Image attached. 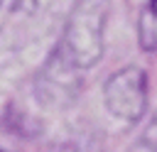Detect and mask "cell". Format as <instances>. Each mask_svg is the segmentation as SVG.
<instances>
[{"label":"cell","instance_id":"obj_1","mask_svg":"<svg viewBox=\"0 0 157 152\" xmlns=\"http://www.w3.org/2000/svg\"><path fill=\"white\" fill-rule=\"evenodd\" d=\"M108 20V0H78L66 17L59 51L81 71L103 56V32Z\"/></svg>","mask_w":157,"mask_h":152},{"label":"cell","instance_id":"obj_2","mask_svg":"<svg viewBox=\"0 0 157 152\" xmlns=\"http://www.w3.org/2000/svg\"><path fill=\"white\" fill-rule=\"evenodd\" d=\"M103 98L108 110L128 123H135L142 118L147 108V76L137 66H125L115 71L105 86H103Z\"/></svg>","mask_w":157,"mask_h":152},{"label":"cell","instance_id":"obj_3","mask_svg":"<svg viewBox=\"0 0 157 152\" xmlns=\"http://www.w3.org/2000/svg\"><path fill=\"white\" fill-rule=\"evenodd\" d=\"M81 88V76H78V69L59 51L54 49L52 56L44 61L39 76H37V93L44 103H52V105H64L69 103L76 91Z\"/></svg>","mask_w":157,"mask_h":152},{"label":"cell","instance_id":"obj_4","mask_svg":"<svg viewBox=\"0 0 157 152\" xmlns=\"http://www.w3.org/2000/svg\"><path fill=\"white\" fill-rule=\"evenodd\" d=\"M137 37L142 49H157V0L145 2L137 22Z\"/></svg>","mask_w":157,"mask_h":152},{"label":"cell","instance_id":"obj_5","mask_svg":"<svg viewBox=\"0 0 157 152\" xmlns=\"http://www.w3.org/2000/svg\"><path fill=\"white\" fill-rule=\"evenodd\" d=\"M142 140H145V145H147L152 152H157V113H155V115H152V120L147 123Z\"/></svg>","mask_w":157,"mask_h":152}]
</instances>
